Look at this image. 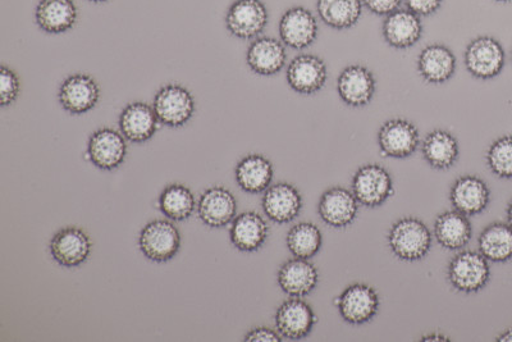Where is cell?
Here are the masks:
<instances>
[{
    "instance_id": "cell-39",
    "label": "cell",
    "mask_w": 512,
    "mask_h": 342,
    "mask_svg": "<svg viewBox=\"0 0 512 342\" xmlns=\"http://www.w3.org/2000/svg\"><path fill=\"white\" fill-rule=\"evenodd\" d=\"M283 337L277 330L269 327H256L246 334L244 341L248 342H280Z\"/></svg>"
},
{
    "instance_id": "cell-7",
    "label": "cell",
    "mask_w": 512,
    "mask_h": 342,
    "mask_svg": "<svg viewBox=\"0 0 512 342\" xmlns=\"http://www.w3.org/2000/svg\"><path fill=\"white\" fill-rule=\"evenodd\" d=\"M153 108L162 125L178 129L194 117L195 99L184 86L169 84L155 95Z\"/></svg>"
},
{
    "instance_id": "cell-1",
    "label": "cell",
    "mask_w": 512,
    "mask_h": 342,
    "mask_svg": "<svg viewBox=\"0 0 512 342\" xmlns=\"http://www.w3.org/2000/svg\"><path fill=\"white\" fill-rule=\"evenodd\" d=\"M388 246L400 261H422L431 252L432 232L419 218L404 217L393 223Z\"/></svg>"
},
{
    "instance_id": "cell-42",
    "label": "cell",
    "mask_w": 512,
    "mask_h": 342,
    "mask_svg": "<svg viewBox=\"0 0 512 342\" xmlns=\"http://www.w3.org/2000/svg\"><path fill=\"white\" fill-rule=\"evenodd\" d=\"M506 214H507V223H509V225L512 227V200L509 203V205H507Z\"/></svg>"
},
{
    "instance_id": "cell-3",
    "label": "cell",
    "mask_w": 512,
    "mask_h": 342,
    "mask_svg": "<svg viewBox=\"0 0 512 342\" xmlns=\"http://www.w3.org/2000/svg\"><path fill=\"white\" fill-rule=\"evenodd\" d=\"M505 49L492 36H478L465 49L464 62L469 74L479 80H492L504 70Z\"/></svg>"
},
{
    "instance_id": "cell-19",
    "label": "cell",
    "mask_w": 512,
    "mask_h": 342,
    "mask_svg": "<svg viewBox=\"0 0 512 342\" xmlns=\"http://www.w3.org/2000/svg\"><path fill=\"white\" fill-rule=\"evenodd\" d=\"M450 202L455 211L465 216H478L491 202V190L478 176H461L451 186Z\"/></svg>"
},
{
    "instance_id": "cell-6",
    "label": "cell",
    "mask_w": 512,
    "mask_h": 342,
    "mask_svg": "<svg viewBox=\"0 0 512 342\" xmlns=\"http://www.w3.org/2000/svg\"><path fill=\"white\" fill-rule=\"evenodd\" d=\"M338 313L352 326L365 325L377 316L381 299L374 287L367 284L347 286L335 300Z\"/></svg>"
},
{
    "instance_id": "cell-8",
    "label": "cell",
    "mask_w": 512,
    "mask_h": 342,
    "mask_svg": "<svg viewBox=\"0 0 512 342\" xmlns=\"http://www.w3.org/2000/svg\"><path fill=\"white\" fill-rule=\"evenodd\" d=\"M378 145L384 157L405 159L411 157L420 145V135L413 122L393 118L384 122L378 132Z\"/></svg>"
},
{
    "instance_id": "cell-32",
    "label": "cell",
    "mask_w": 512,
    "mask_h": 342,
    "mask_svg": "<svg viewBox=\"0 0 512 342\" xmlns=\"http://www.w3.org/2000/svg\"><path fill=\"white\" fill-rule=\"evenodd\" d=\"M479 253L489 262L506 263L512 259V227L495 222L482 231L478 240Z\"/></svg>"
},
{
    "instance_id": "cell-43",
    "label": "cell",
    "mask_w": 512,
    "mask_h": 342,
    "mask_svg": "<svg viewBox=\"0 0 512 342\" xmlns=\"http://www.w3.org/2000/svg\"><path fill=\"white\" fill-rule=\"evenodd\" d=\"M90 2H94V3H104V2H108V0H90Z\"/></svg>"
},
{
    "instance_id": "cell-20",
    "label": "cell",
    "mask_w": 512,
    "mask_h": 342,
    "mask_svg": "<svg viewBox=\"0 0 512 342\" xmlns=\"http://www.w3.org/2000/svg\"><path fill=\"white\" fill-rule=\"evenodd\" d=\"M283 293L291 298H305L319 284V272L310 259L292 258L282 264L277 276Z\"/></svg>"
},
{
    "instance_id": "cell-37",
    "label": "cell",
    "mask_w": 512,
    "mask_h": 342,
    "mask_svg": "<svg viewBox=\"0 0 512 342\" xmlns=\"http://www.w3.org/2000/svg\"><path fill=\"white\" fill-rule=\"evenodd\" d=\"M409 11L419 17H429L440 11L443 0H404Z\"/></svg>"
},
{
    "instance_id": "cell-35",
    "label": "cell",
    "mask_w": 512,
    "mask_h": 342,
    "mask_svg": "<svg viewBox=\"0 0 512 342\" xmlns=\"http://www.w3.org/2000/svg\"><path fill=\"white\" fill-rule=\"evenodd\" d=\"M489 170L500 179H512V135L493 141L487 152Z\"/></svg>"
},
{
    "instance_id": "cell-16",
    "label": "cell",
    "mask_w": 512,
    "mask_h": 342,
    "mask_svg": "<svg viewBox=\"0 0 512 342\" xmlns=\"http://www.w3.org/2000/svg\"><path fill=\"white\" fill-rule=\"evenodd\" d=\"M280 36L283 44L292 49L309 48L318 38V21L309 9L292 7L281 17Z\"/></svg>"
},
{
    "instance_id": "cell-44",
    "label": "cell",
    "mask_w": 512,
    "mask_h": 342,
    "mask_svg": "<svg viewBox=\"0 0 512 342\" xmlns=\"http://www.w3.org/2000/svg\"><path fill=\"white\" fill-rule=\"evenodd\" d=\"M495 2H498V3H509V2H512V0H495Z\"/></svg>"
},
{
    "instance_id": "cell-40",
    "label": "cell",
    "mask_w": 512,
    "mask_h": 342,
    "mask_svg": "<svg viewBox=\"0 0 512 342\" xmlns=\"http://www.w3.org/2000/svg\"><path fill=\"white\" fill-rule=\"evenodd\" d=\"M422 341H450L448 337L441 334H429L422 337Z\"/></svg>"
},
{
    "instance_id": "cell-4",
    "label": "cell",
    "mask_w": 512,
    "mask_h": 342,
    "mask_svg": "<svg viewBox=\"0 0 512 342\" xmlns=\"http://www.w3.org/2000/svg\"><path fill=\"white\" fill-rule=\"evenodd\" d=\"M351 191L364 207H381L393 195L391 173L379 164H365L352 177Z\"/></svg>"
},
{
    "instance_id": "cell-27",
    "label": "cell",
    "mask_w": 512,
    "mask_h": 342,
    "mask_svg": "<svg viewBox=\"0 0 512 342\" xmlns=\"http://www.w3.org/2000/svg\"><path fill=\"white\" fill-rule=\"evenodd\" d=\"M77 17L79 12L73 0H40L36 6V24L48 34L67 33L76 25Z\"/></svg>"
},
{
    "instance_id": "cell-13",
    "label": "cell",
    "mask_w": 512,
    "mask_h": 342,
    "mask_svg": "<svg viewBox=\"0 0 512 342\" xmlns=\"http://www.w3.org/2000/svg\"><path fill=\"white\" fill-rule=\"evenodd\" d=\"M286 79L288 86L297 94H317L326 86V63L314 54H300L288 65Z\"/></svg>"
},
{
    "instance_id": "cell-34",
    "label": "cell",
    "mask_w": 512,
    "mask_h": 342,
    "mask_svg": "<svg viewBox=\"0 0 512 342\" xmlns=\"http://www.w3.org/2000/svg\"><path fill=\"white\" fill-rule=\"evenodd\" d=\"M286 244L290 253L296 258L312 259L320 252L323 245L322 231L310 222L297 223L288 231Z\"/></svg>"
},
{
    "instance_id": "cell-26",
    "label": "cell",
    "mask_w": 512,
    "mask_h": 342,
    "mask_svg": "<svg viewBox=\"0 0 512 342\" xmlns=\"http://www.w3.org/2000/svg\"><path fill=\"white\" fill-rule=\"evenodd\" d=\"M268 236L269 227L267 222L256 212L242 213L232 221L231 243L240 252H258L267 243Z\"/></svg>"
},
{
    "instance_id": "cell-30",
    "label": "cell",
    "mask_w": 512,
    "mask_h": 342,
    "mask_svg": "<svg viewBox=\"0 0 512 342\" xmlns=\"http://www.w3.org/2000/svg\"><path fill=\"white\" fill-rule=\"evenodd\" d=\"M422 154L424 161L434 170H450L459 159V141L450 131L434 130L425 136Z\"/></svg>"
},
{
    "instance_id": "cell-33",
    "label": "cell",
    "mask_w": 512,
    "mask_h": 342,
    "mask_svg": "<svg viewBox=\"0 0 512 342\" xmlns=\"http://www.w3.org/2000/svg\"><path fill=\"white\" fill-rule=\"evenodd\" d=\"M158 205L164 217L175 222L189 220L195 208L198 207L192 191L181 184L168 185L160 193Z\"/></svg>"
},
{
    "instance_id": "cell-14",
    "label": "cell",
    "mask_w": 512,
    "mask_h": 342,
    "mask_svg": "<svg viewBox=\"0 0 512 342\" xmlns=\"http://www.w3.org/2000/svg\"><path fill=\"white\" fill-rule=\"evenodd\" d=\"M376 88L373 72L361 65L347 66L337 79L338 97L352 108L368 106L376 94Z\"/></svg>"
},
{
    "instance_id": "cell-25",
    "label": "cell",
    "mask_w": 512,
    "mask_h": 342,
    "mask_svg": "<svg viewBox=\"0 0 512 342\" xmlns=\"http://www.w3.org/2000/svg\"><path fill=\"white\" fill-rule=\"evenodd\" d=\"M285 44L274 38H259L250 44L246 62L250 70L260 76H274L286 66Z\"/></svg>"
},
{
    "instance_id": "cell-5",
    "label": "cell",
    "mask_w": 512,
    "mask_h": 342,
    "mask_svg": "<svg viewBox=\"0 0 512 342\" xmlns=\"http://www.w3.org/2000/svg\"><path fill=\"white\" fill-rule=\"evenodd\" d=\"M140 252L155 263L172 261L181 249V234L169 221L149 222L139 236Z\"/></svg>"
},
{
    "instance_id": "cell-36",
    "label": "cell",
    "mask_w": 512,
    "mask_h": 342,
    "mask_svg": "<svg viewBox=\"0 0 512 342\" xmlns=\"http://www.w3.org/2000/svg\"><path fill=\"white\" fill-rule=\"evenodd\" d=\"M21 93V82L15 71L7 66L0 68V104L12 106Z\"/></svg>"
},
{
    "instance_id": "cell-21",
    "label": "cell",
    "mask_w": 512,
    "mask_h": 342,
    "mask_svg": "<svg viewBox=\"0 0 512 342\" xmlns=\"http://www.w3.org/2000/svg\"><path fill=\"white\" fill-rule=\"evenodd\" d=\"M196 209L204 225L222 228L235 220L237 200L230 190L222 186H213L200 196Z\"/></svg>"
},
{
    "instance_id": "cell-28",
    "label": "cell",
    "mask_w": 512,
    "mask_h": 342,
    "mask_svg": "<svg viewBox=\"0 0 512 342\" xmlns=\"http://www.w3.org/2000/svg\"><path fill=\"white\" fill-rule=\"evenodd\" d=\"M235 175L237 185L245 193H264L272 185L273 164L262 154H249L237 164Z\"/></svg>"
},
{
    "instance_id": "cell-31",
    "label": "cell",
    "mask_w": 512,
    "mask_h": 342,
    "mask_svg": "<svg viewBox=\"0 0 512 342\" xmlns=\"http://www.w3.org/2000/svg\"><path fill=\"white\" fill-rule=\"evenodd\" d=\"M363 0H317V11L324 25L349 30L363 16Z\"/></svg>"
},
{
    "instance_id": "cell-29",
    "label": "cell",
    "mask_w": 512,
    "mask_h": 342,
    "mask_svg": "<svg viewBox=\"0 0 512 342\" xmlns=\"http://www.w3.org/2000/svg\"><path fill=\"white\" fill-rule=\"evenodd\" d=\"M437 243L447 250H461L470 243L473 227L469 217L457 211H448L437 217L433 228Z\"/></svg>"
},
{
    "instance_id": "cell-41",
    "label": "cell",
    "mask_w": 512,
    "mask_h": 342,
    "mask_svg": "<svg viewBox=\"0 0 512 342\" xmlns=\"http://www.w3.org/2000/svg\"><path fill=\"white\" fill-rule=\"evenodd\" d=\"M496 341L498 342H512V328L502 332L501 335L497 336Z\"/></svg>"
},
{
    "instance_id": "cell-24",
    "label": "cell",
    "mask_w": 512,
    "mask_h": 342,
    "mask_svg": "<svg viewBox=\"0 0 512 342\" xmlns=\"http://www.w3.org/2000/svg\"><path fill=\"white\" fill-rule=\"evenodd\" d=\"M416 67L419 75L429 84H446L455 75L456 57L446 45L431 44L420 52Z\"/></svg>"
},
{
    "instance_id": "cell-12",
    "label": "cell",
    "mask_w": 512,
    "mask_h": 342,
    "mask_svg": "<svg viewBox=\"0 0 512 342\" xmlns=\"http://www.w3.org/2000/svg\"><path fill=\"white\" fill-rule=\"evenodd\" d=\"M126 155V138L121 131L100 129L90 136L86 158L99 170H116L125 162Z\"/></svg>"
},
{
    "instance_id": "cell-22",
    "label": "cell",
    "mask_w": 512,
    "mask_h": 342,
    "mask_svg": "<svg viewBox=\"0 0 512 342\" xmlns=\"http://www.w3.org/2000/svg\"><path fill=\"white\" fill-rule=\"evenodd\" d=\"M424 26L418 15L409 9H397L382 25L384 41L395 49H409L422 39Z\"/></svg>"
},
{
    "instance_id": "cell-9",
    "label": "cell",
    "mask_w": 512,
    "mask_h": 342,
    "mask_svg": "<svg viewBox=\"0 0 512 342\" xmlns=\"http://www.w3.org/2000/svg\"><path fill=\"white\" fill-rule=\"evenodd\" d=\"M269 13L262 0H236L228 8L227 30L239 39H254L267 27Z\"/></svg>"
},
{
    "instance_id": "cell-23",
    "label": "cell",
    "mask_w": 512,
    "mask_h": 342,
    "mask_svg": "<svg viewBox=\"0 0 512 342\" xmlns=\"http://www.w3.org/2000/svg\"><path fill=\"white\" fill-rule=\"evenodd\" d=\"M159 120L154 108L143 102L127 104L120 116V130L126 140L141 144L153 138Z\"/></svg>"
},
{
    "instance_id": "cell-17",
    "label": "cell",
    "mask_w": 512,
    "mask_h": 342,
    "mask_svg": "<svg viewBox=\"0 0 512 342\" xmlns=\"http://www.w3.org/2000/svg\"><path fill=\"white\" fill-rule=\"evenodd\" d=\"M359 202L351 190L335 186L320 196L318 213L327 226L346 228L352 225L359 212Z\"/></svg>"
},
{
    "instance_id": "cell-11",
    "label": "cell",
    "mask_w": 512,
    "mask_h": 342,
    "mask_svg": "<svg viewBox=\"0 0 512 342\" xmlns=\"http://www.w3.org/2000/svg\"><path fill=\"white\" fill-rule=\"evenodd\" d=\"M274 319L283 339L294 341L308 337L317 325V314L303 298H291L283 302Z\"/></svg>"
},
{
    "instance_id": "cell-38",
    "label": "cell",
    "mask_w": 512,
    "mask_h": 342,
    "mask_svg": "<svg viewBox=\"0 0 512 342\" xmlns=\"http://www.w3.org/2000/svg\"><path fill=\"white\" fill-rule=\"evenodd\" d=\"M404 0H363V6L373 15L387 17L400 9Z\"/></svg>"
},
{
    "instance_id": "cell-15",
    "label": "cell",
    "mask_w": 512,
    "mask_h": 342,
    "mask_svg": "<svg viewBox=\"0 0 512 342\" xmlns=\"http://www.w3.org/2000/svg\"><path fill=\"white\" fill-rule=\"evenodd\" d=\"M100 98L98 82L85 74L68 76L59 88L58 99L64 111L80 116L94 109Z\"/></svg>"
},
{
    "instance_id": "cell-18",
    "label": "cell",
    "mask_w": 512,
    "mask_h": 342,
    "mask_svg": "<svg viewBox=\"0 0 512 342\" xmlns=\"http://www.w3.org/2000/svg\"><path fill=\"white\" fill-rule=\"evenodd\" d=\"M262 207L268 220L285 225L294 221L301 213L303 196L294 185L280 182L264 191Z\"/></svg>"
},
{
    "instance_id": "cell-2",
    "label": "cell",
    "mask_w": 512,
    "mask_h": 342,
    "mask_svg": "<svg viewBox=\"0 0 512 342\" xmlns=\"http://www.w3.org/2000/svg\"><path fill=\"white\" fill-rule=\"evenodd\" d=\"M447 278L451 286L460 293H479L488 285L491 267L488 259L479 252L464 250L448 264Z\"/></svg>"
},
{
    "instance_id": "cell-10",
    "label": "cell",
    "mask_w": 512,
    "mask_h": 342,
    "mask_svg": "<svg viewBox=\"0 0 512 342\" xmlns=\"http://www.w3.org/2000/svg\"><path fill=\"white\" fill-rule=\"evenodd\" d=\"M93 243L82 228L70 226L59 230L50 241L49 250L54 262L66 268H76L88 261Z\"/></svg>"
}]
</instances>
